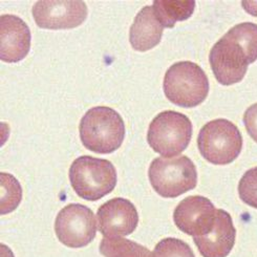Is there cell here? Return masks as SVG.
<instances>
[{
	"label": "cell",
	"instance_id": "6da1fadb",
	"mask_svg": "<svg viewBox=\"0 0 257 257\" xmlns=\"http://www.w3.org/2000/svg\"><path fill=\"white\" fill-rule=\"evenodd\" d=\"M80 138L84 147L96 154H111L119 149L125 138V124L114 109L97 106L81 119Z\"/></svg>",
	"mask_w": 257,
	"mask_h": 257
},
{
	"label": "cell",
	"instance_id": "ffe728a7",
	"mask_svg": "<svg viewBox=\"0 0 257 257\" xmlns=\"http://www.w3.org/2000/svg\"><path fill=\"white\" fill-rule=\"evenodd\" d=\"M238 194L244 204L257 209V167L242 175L238 184Z\"/></svg>",
	"mask_w": 257,
	"mask_h": 257
},
{
	"label": "cell",
	"instance_id": "5bb4252c",
	"mask_svg": "<svg viewBox=\"0 0 257 257\" xmlns=\"http://www.w3.org/2000/svg\"><path fill=\"white\" fill-rule=\"evenodd\" d=\"M153 7L146 6L139 12L130 31V41L134 50L147 52L157 46L164 31Z\"/></svg>",
	"mask_w": 257,
	"mask_h": 257
},
{
	"label": "cell",
	"instance_id": "d6986e66",
	"mask_svg": "<svg viewBox=\"0 0 257 257\" xmlns=\"http://www.w3.org/2000/svg\"><path fill=\"white\" fill-rule=\"evenodd\" d=\"M154 254L155 257H195L188 243L173 237L162 239L156 246Z\"/></svg>",
	"mask_w": 257,
	"mask_h": 257
},
{
	"label": "cell",
	"instance_id": "5b68a950",
	"mask_svg": "<svg viewBox=\"0 0 257 257\" xmlns=\"http://www.w3.org/2000/svg\"><path fill=\"white\" fill-rule=\"evenodd\" d=\"M201 155L214 165H227L239 156L242 137L236 125L226 119H217L203 126L197 137Z\"/></svg>",
	"mask_w": 257,
	"mask_h": 257
},
{
	"label": "cell",
	"instance_id": "4fadbf2b",
	"mask_svg": "<svg viewBox=\"0 0 257 257\" xmlns=\"http://www.w3.org/2000/svg\"><path fill=\"white\" fill-rule=\"evenodd\" d=\"M235 237L236 230L231 215L223 209H217L211 231L193 239L203 257H227L234 247Z\"/></svg>",
	"mask_w": 257,
	"mask_h": 257
},
{
	"label": "cell",
	"instance_id": "e0dca14e",
	"mask_svg": "<svg viewBox=\"0 0 257 257\" xmlns=\"http://www.w3.org/2000/svg\"><path fill=\"white\" fill-rule=\"evenodd\" d=\"M226 36L241 46L250 63L257 60V25L252 22L239 23L229 30Z\"/></svg>",
	"mask_w": 257,
	"mask_h": 257
},
{
	"label": "cell",
	"instance_id": "8992f818",
	"mask_svg": "<svg viewBox=\"0 0 257 257\" xmlns=\"http://www.w3.org/2000/svg\"><path fill=\"white\" fill-rule=\"evenodd\" d=\"M192 137V123L185 114L166 110L150 123L147 141L156 153L166 158L178 156L188 147Z\"/></svg>",
	"mask_w": 257,
	"mask_h": 257
},
{
	"label": "cell",
	"instance_id": "52a82bcc",
	"mask_svg": "<svg viewBox=\"0 0 257 257\" xmlns=\"http://www.w3.org/2000/svg\"><path fill=\"white\" fill-rule=\"evenodd\" d=\"M55 232L64 246L75 249L83 248L96 237L95 214L84 205L69 204L58 213Z\"/></svg>",
	"mask_w": 257,
	"mask_h": 257
},
{
	"label": "cell",
	"instance_id": "9a60e30c",
	"mask_svg": "<svg viewBox=\"0 0 257 257\" xmlns=\"http://www.w3.org/2000/svg\"><path fill=\"white\" fill-rule=\"evenodd\" d=\"M155 14L164 28L171 29L178 21L190 18L195 9L192 0H156L153 4Z\"/></svg>",
	"mask_w": 257,
	"mask_h": 257
},
{
	"label": "cell",
	"instance_id": "30bf717a",
	"mask_svg": "<svg viewBox=\"0 0 257 257\" xmlns=\"http://www.w3.org/2000/svg\"><path fill=\"white\" fill-rule=\"evenodd\" d=\"M32 13L36 25L42 29H74L82 25L87 17L84 2H37Z\"/></svg>",
	"mask_w": 257,
	"mask_h": 257
},
{
	"label": "cell",
	"instance_id": "3957f363",
	"mask_svg": "<svg viewBox=\"0 0 257 257\" xmlns=\"http://www.w3.org/2000/svg\"><path fill=\"white\" fill-rule=\"evenodd\" d=\"M116 170L108 160L83 156L69 168L73 189L83 200L95 202L109 194L116 185Z\"/></svg>",
	"mask_w": 257,
	"mask_h": 257
},
{
	"label": "cell",
	"instance_id": "44dd1931",
	"mask_svg": "<svg viewBox=\"0 0 257 257\" xmlns=\"http://www.w3.org/2000/svg\"><path fill=\"white\" fill-rule=\"evenodd\" d=\"M243 124L250 137L257 143V103L244 111Z\"/></svg>",
	"mask_w": 257,
	"mask_h": 257
},
{
	"label": "cell",
	"instance_id": "ac0fdd59",
	"mask_svg": "<svg viewBox=\"0 0 257 257\" xmlns=\"http://www.w3.org/2000/svg\"><path fill=\"white\" fill-rule=\"evenodd\" d=\"M22 198L19 182L9 173H2V214H7L18 207Z\"/></svg>",
	"mask_w": 257,
	"mask_h": 257
},
{
	"label": "cell",
	"instance_id": "9c48e42d",
	"mask_svg": "<svg viewBox=\"0 0 257 257\" xmlns=\"http://www.w3.org/2000/svg\"><path fill=\"white\" fill-rule=\"evenodd\" d=\"M216 211L211 201L205 196L192 195L184 198L173 212V220L181 231L188 235L200 237L211 231Z\"/></svg>",
	"mask_w": 257,
	"mask_h": 257
},
{
	"label": "cell",
	"instance_id": "2e32d148",
	"mask_svg": "<svg viewBox=\"0 0 257 257\" xmlns=\"http://www.w3.org/2000/svg\"><path fill=\"white\" fill-rule=\"evenodd\" d=\"M100 252L105 257H155L142 244L121 237H103Z\"/></svg>",
	"mask_w": 257,
	"mask_h": 257
},
{
	"label": "cell",
	"instance_id": "277c9868",
	"mask_svg": "<svg viewBox=\"0 0 257 257\" xmlns=\"http://www.w3.org/2000/svg\"><path fill=\"white\" fill-rule=\"evenodd\" d=\"M148 175L156 192L166 198L178 197L194 189L197 184L195 165L186 156L155 159L150 164Z\"/></svg>",
	"mask_w": 257,
	"mask_h": 257
},
{
	"label": "cell",
	"instance_id": "8fae6325",
	"mask_svg": "<svg viewBox=\"0 0 257 257\" xmlns=\"http://www.w3.org/2000/svg\"><path fill=\"white\" fill-rule=\"evenodd\" d=\"M99 230L104 237L130 235L137 229L139 214L135 205L122 197L104 203L98 209Z\"/></svg>",
	"mask_w": 257,
	"mask_h": 257
},
{
	"label": "cell",
	"instance_id": "7c38bea8",
	"mask_svg": "<svg viewBox=\"0 0 257 257\" xmlns=\"http://www.w3.org/2000/svg\"><path fill=\"white\" fill-rule=\"evenodd\" d=\"M31 31L27 23L15 15L0 17V57L9 63L25 59L31 49Z\"/></svg>",
	"mask_w": 257,
	"mask_h": 257
},
{
	"label": "cell",
	"instance_id": "ba28073f",
	"mask_svg": "<svg viewBox=\"0 0 257 257\" xmlns=\"http://www.w3.org/2000/svg\"><path fill=\"white\" fill-rule=\"evenodd\" d=\"M209 62L216 80L221 85L240 82L250 64L246 52L226 35L210 51Z\"/></svg>",
	"mask_w": 257,
	"mask_h": 257
},
{
	"label": "cell",
	"instance_id": "7a4b0ae2",
	"mask_svg": "<svg viewBox=\"0 0 257 257\" xmlns=\"http://www.w3.org/2000/svg\"><path fill=\"white\" fill-rule=\"evenodd\" d=\"M163 88L171 103L184 108H192L206 100L209 80L203 68L196 63L181 61L169 67Z\"/></svg>",
	"mask_w": 257,
	"mask_h": 257
}]
</instances>
